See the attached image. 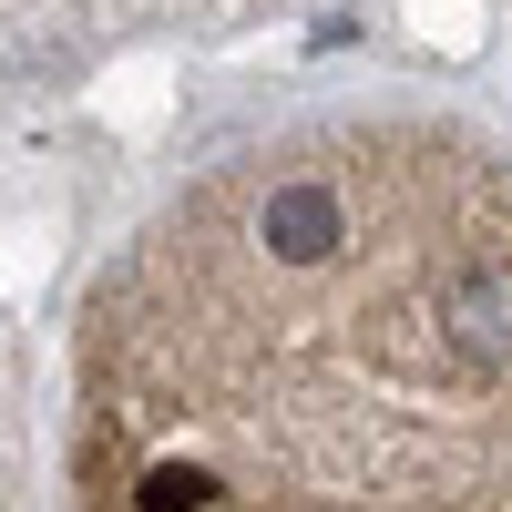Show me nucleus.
Segmentation results:
<instances>
[{
    "instance_id": "1",
    "label": "nucleus",
    "mask_w": 512,
    "mask_h": 512,
    "mask_svg": "<svg viewBox=\"0 0 512 512\" xmlns=\"http://www.w3.org/2000/svg\"><path fill=\"white\" fill-rule=\"evenodd\" d=\"M52 512H512V154L379 103L185 175L82 297Z\"/></svg>"
},
{
    "instance_id": "2",
    "label": "nucleus",
    "mask_w": 512,
    "mask_h": 512,
    "mask_svg": "<svg viewBox=\"0 0 512 512\" xmlns=\"http://www.w3.org/2000/svg\"><path fill=\"white\" fill-rule=\"evenodd\" d=\"M103 31H144V21H256L277 0H82Z\"/></svg>"
}]
</instances>
